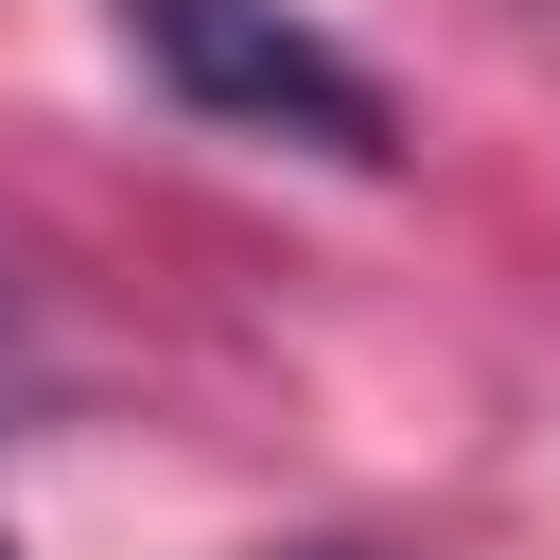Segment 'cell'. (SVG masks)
<instances>
[{"instance_id":"cell-2","label":"cell","mask_w":560,"mask_h":560,"mask_svg":"<svg viewBox=\"0 0 560 560\" xmlns=\"http://www.w3.org/2000/svg\"><path fill=\"white\" fill-rule=\"evenodd\" d=\"M35 402V315H18V280H0V420Z\"/></svg>"},{"instance_id":"cell-1","label":"cell","mask_w":560,"mask_h":560,"mask_svg":"<svg viewBox=\"0 0 560 560\" xmlns=\"http://www.w3.org/2000/svg\"><path fill=\"white\" fill-rule=\"evenodd\" d=\"M122 35H140V70H158L192 122H228V140H298V158H350V175L402 158V105H385L315 18H280V0H122Z\"/></svg>"}]
</instances>
